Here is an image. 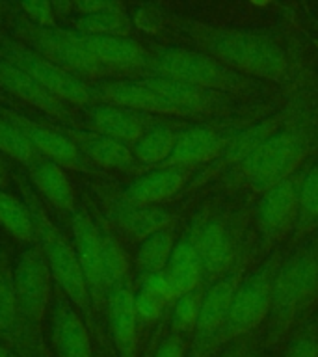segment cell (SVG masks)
I'll list each match as a JSON object with an SVG mask.
<instances>
[{
	"label": "cell",
	"mask_w": 318,
	"mask_h": 357,
	"mask_svg": "<svg viewBox=\"0 0 318 357\" xmlns=\"http://www.w3.org/2000/svg\"><path fill=\"white\" fill-rule=\"evenodd\" d=\"M184 32L201 49L229 69L264 80H279L287 73L289 58L273 39L261 33L190 21Z\"/></svg>",
	"instance_id": "obj_1"
},
{
	"label": "cell",
	"mask_w": 318,
	"mask_h": 357,
	"mask_svg": "<svg viewBox=\"0 0 318 357\" xmlns=\"http://www.w3.org/2000/svg\"><path fill=\"white\" fill-rule=\"evenodd\" d=\"M318 298V234L278 262L272 281V305L266 340L278 344L300 322Z\"/></svg>",
	"instance_id": "obj_2"
},
{
	"label": "cell",
	"mask_w": 318,
	"mask_h": 357,
	"mask_svg": "<svg viewBox=\"0 0 318 357\" xmlns=\"http://www.w3.org/2000/svg\"><path fill=\"white\" fill-rule=\"evenodd\" d=\"M184 238L199 257L205 284L244 264L238 222L229 212L203 208L192 218Z\"/></svg>",
	"instance_id": "obj_3"
},
{
	"label": "cell",
	"mask_w": 318,
	"mask_h": 357,
	"mask_svg": "<svg viewBox=\"0 0 318 357\" xmlns=\"http://www.w3.org/2000/svg\"><path fill=\"white\" fill-rule=\"evenodd\" d=\"M311 149V134L303 125H285L262 142L236 172L248 186L262 194L300 169Z\"/></svg>",
	"instance_id": "obj_4"
},
{
	"label": "cell",
	"mask_w": 318,
	"mask_h": 357,
	"mask_svg": "<svg viewBox=\"0 0 318 357\" xmlns=\"http://www.w3.org/2000/svg\"><path fill=\"white\" fill-rule=\"evenodd\" d=\"M147 77H166L209 91H244L253 88L250 77L229 69L201 50L164 47L151 50Z\"/></svg>",
	"instance_id": "obj_5"
},
{
	"label": "cell",
	"mask_w": 318,
	"mask_h": 357,
	"mask_svg": "<svg viewBox=\"0 0 318 357\" xmlns=\"http://www.w3.org/2000/svg\"><path fill=\"white\" fill-rule=\"evenodd\" d=\"M275 266L278 261L272 257L259 270L240 281L238 289L234 290L233 300L229 303L220 333L214 340V354L242 335L259 328L262 322H266L272 305V281Z\"/></svg>",
	"instance_id": "obj_6"
},
{
	"label": "cell",
	"mask_w": 318,
	"mask_h": 357,
	"mask_svg": "<svg viewBox=\"0 0 318 357\" xmlns=\"http://www.w3.org/2000/svg\"><path fill=\"white\" fill-rule=\"evenodd\" d=\"M0 58L28 73L61 102L78 106H93L100 102L97 89L91 88L86 80L67 73L19 39H0Z\"/></svg>",
	"instance_id": "obj_7"
},
{
	"label": "cell",
	"mask_w": 318,
	"mask_h": 357,
	"mask_svg": "<svg viewBox=\"0 0 318 357\" xmlns=\"http://www.w3.org/2000/svg\"><path fill=\"white\" fill-rule=\"evenodd\" d=\"M17 36H19V41L28 45L38 54L86 82L112 75L73 38L69 30L43 28L32 22H17Z\"/></svg>",
	"instance_id": "obj_8"
},
{
	"label": "cell",
	"mask_w": 318,
	"mask_h": 357,
	"mask_svg": "<svg viewBox=\"0 0 318 357\" xmlns=\"http://www.w3.org/2000/svg\"><path fill=\"white\" fill-rule=\"evenodd\" d=\"M33 222H36V236H39L41 242V251L49 266L50 278L60 284L67 300L89 317L93 309V301L77 251L69 242H66V238H61L56 233L54 227L45 218L36 216Z\"/></svg>",
	"instance_id": "obj_9"
},
{
	"label": "cell",
	"mask_w": 318,
	"mask_h": 357,
	"mask_svg": "<svg viewBox=\"0 0 318 357\" xmlns=\"http://www.w3.org/2000/svg\"><path fill=\"white\" fill-rule=\"evenodd\" d=\"M242 279H244V264L225 273L223 278L205 284L199 317H197L195 328L192 331V342H190L186 357H212L214 340H216L220 328L225 320L234 290L238 289Z\"/></svg>",
	"instance_id": "obj_10"
},
{
	"label": "cell",
	"mask_w": 318,
	"mask_h": 357,
	"mask_svg": "<svg viewBox=\"0 0 318 357\" xmlns=\"http://www.w3.org/2000/svg\"><path fill=\"white\" fill-rule=\"evenodd\" d=\"M50 272L39 250L22 251L13 268V292L26 328H38L50 305Z\"/></svg>",
	"instance_id": "obj_11"
},
{
	"label": "cell",
	"mask_w": 318,
	"mask_h": 357,
	"mask_svg": "<svg viewBox=\"0 0 318 357\" xmlns=\"http://www.w3.org/2000/svg\"><path fill=\"white\" fill-rule=\"evenodd\" d=\"M303 172L298 169L272 188L264 190L255 205V225L266 244L294 231L298 218V197Z\"/></svg>",
	"instance_id": "obj_12"
},
{
	"label": "cell",
	"mask_w": 318,
	"mask_h": 357,
	"mask_svg": "<svg viewBox=\"0 0 318 357\" xmlns=\"http://www.w3.org/2000/svg\"><path fill=\"white\" fill-rule=\"evenodd\" d=\"M73 38L106 67L112 75H138L147 77L149 73L151 50L144 49L138 41L125 36H86L80 32H71Z\"/></svg>",
	"instance_id": "obj_13"
},
{
	"label": "cell",
	"mask_w": 318,
	"mask_h": 357,
	"mask_svg": "<svg viewBox=\"0 0 318 357\" xmlns=\"http://www.w3.org/2000/svg\"><path fill=\"white\" fill-rule=\"evenodd\" d=\"M73 236H75V251L82 266V272L88 281L89 294L95 309L106 301L105 273H103V250H100L99 225L88 212L77 211L71 218Z\"/></svg>",
	"instance_id": "obj_14"
},
{
	"label": "cell",
	"mask_w": 318,
	"mask_h": 357,
	"mask_svg": "<svg viewBox=\"0 0 318 357\" xmlns=\"http://www.w3.org/2000/svg\"><path fill=\"white\" fill-rule=\"evenodd\" d=\"M225 138L227 136H223L206 125H199V123L183 125L177 130L172 155L164 166L184 167V169L194 172L201 164L220 158L223 145H225Z\"/></svg>",
	"instance_id": "obj_15"
},
{
	"label": "cell",
	"mask_w": 318,
	"mask_h": 357,
	"mask_svg": "<svg viewBox=\"0 0 318 357\" xmlns=\"http://www.w3.org/2000/svg\"><path fill=\"white\" fill-rule=\"evenodd\" d=\"M158 119L155 116L128 110L121 106L106 105V102H97V105L89 106L88 110V125L95 134H103V136L123 142L130 147Z\"/></svg>",
	"instance_id": "obj_16"
},
{
	"label": "cell",
	"mask_w": 318,
	"mask_h": 357,
	"mask_svg": "<svg viewBox=\"0 0 318 357\" xmlns=\"http://www.w3.org/2000/svg\"><path fill=\"white\" fill-rule=\"evenodd\" d=\"M50 342L56 357H93L82 318L69 300H56L50 309Z\"/></svg>",
	"instance_id": "obj_17"
},
{
	"label": "cell",
	"mask_w": 318,
	"mask_h": 357,
	"mask_svg": "<svg viewBox=\"0 0 318 357\" xmlns=\"http://www.w3.org/2000/svg\"><path fill=\"white\" fill-rule=\"evenodd\" d=\"M192 169L173 166L153 167L142 173L123 192V199L134 205H160L184 188L192 177Z\"/></svg>",
	"instance_id": "obj_18"
},
{
	"label": "cell",
	"mask_w": 318,
	"mask_h": 357,
	"mask_svg": "<svg viewBox=\"0 0 318 357\" xmlns=\"http://www.w3.org/2000/svg\"><path fill=\"white\" fill-rule=\"evenodd\" d=\"M11 119L24 130V134L30 138L33 147L41 153L43 158L54 162L58 166L71 167V169H80V172L91 169V162L88 160V156L84 155L82 149L73 138L56 132L49 127H43V125L26 121L22 117H11Z\"/></svg>",
	"instance_id": "obj_19"
},
{
	"label": "cell",
	"mask_w": 318,
	"mask_h": 357,
	"mask_svg": "<svg viewBox=\"0 0 318 357\" xmlns=\"http://www.w3.org/2000/svg\"><path fill=\"white\" fill-rule=\"evenodd\" d=\"M108 324L121 357H138V317L134 311V292L128 284L112 289L106 296Z\"/></svg>",
	"instance_id": "obj_20"
},
{
	"label": "cell",
	"mask_w": 318,
	"mask_h": 357,
	"mask_svg": "<svg viewBox=\"0 0 318 357\" xmlns=\"http://www.w3.org/2000/svg\"><path fill=\"white\" fill-rule=\"evenodd\" d=\"M0 86L39 110L52 114V116H66V102H61L58 97L50 93L49 89H45L36 78H32L28 73L10 61H6L4 58H0Z\"/></svg>",
	"instance_id": "obj_21"
},
{
	"label": "cell",
	"mask_w": 318,
	"mask_h": 357,
	"mask_svg": "<svg viewBox=\"0 0 318 357\" xmlns=\"http://www.w3.org/2000/svg\"><path fill=\"white\" fill-rule=\"evenodd\" d=\"M82 153L91 164L103 166L106 169L132 173L138 172L139 164L132 153V147L103 134H80L75 139Z\"/></svg>",
	"instance_id": "obj_22"
},
{
	"label": "cell",
	"mask_w": 318,
	"mask_h": 357,
	"mask_svg": "<svg viewBox=\"0 0 318 357\" xmlns=\"http://www.w3.org/2000/svg\"><path fill=\"white\" fill-rule=\"evenodd\" d=\"M285 127L283 116L278 114V116L266 117L264 121L261 123H253L250 127L242 128L238 132L231 134L225 138V145H223V151L218 162L222 166L227 167H236L242 164V162L248 158V156L253 153V151L262 144L266 142L273 132H278L279 128Z\"/></svg>",
	"instance_id": "obj_23"
},
{
	"label": "cell",
	"mask_w": 318,
	"mask_h": 357,
	"mask_svg": "<svg viewBox=\"0 0 318 357\" xmlns=\"http://www.w3.org/2000/svg\"><path fill=\"white\" fill-rule=\"evenodd\" d=\"M80 19L77 21V32L86 36H125L130 32V19L116 2H84L78 4Z\"/></svg>",
	"instance_id": "obj_24"
},
{
	"label": "cell",
	"mask_w": 318,
	"mask_h": 357,
	"mask_svg": "<svg viewBox=\"0 0 318 357\" xmlns=\"http://www.w3.org/2000/svg\"><path fill=\"white\" fill-rule=\"evenodd\" d=\"M114 218L119 223V227L136 240L151 236L156 231L172 227L173 214L160 205H134L123 201L116 206Z\"/></svg>",
	"instance_id": "obj_25"
},
{
	"label": "cell",
	"mask_w": 318,
	"mask_h": 357,
	"mask_svg": "<svg viewBox=\"0 0 318 357\" xmlns=\"http://www.w3.org/2000/svg\"><path fill=\"white\" fill-rule=\"evenodd\" d=\"M164 273L169 279L173 292H175L177 298L181 294H184V292H190V290L205 284L199 257H197L192 244L184 236L181 240H177V244L173 248V253L169 257V261H167V266L164 270Z\"/></svg>",
	"instance_id": "obj_26"
},
{
	"label": "cell",
	"mask_w": 318,
	"mask_h": 357,
	"mask_svg": "<svg viewBox=\"0 0 318 357\" xmlns=\"http://www.w3.org/2000/svg\"><path fill=\"white\" fill-rule=\"evenodd\" d=\"M30 177L38 190L61 211H73L75 206V190H73L69 178L58 164L41 158L36 164L28 167Z\"/></svg>",
	"instance_id": "obj_27"
},
{
	"label": "cell",
	"mask_w": 318,
	"mask_h": 357,
	"mask_svg": "<svg viewBox=\"0 0 318 357\" xmlns=\"http://www.w3.org/2000/svg\"><path fill=\"white\" fill-rule=\"evenodd\" d=\"M179 128L172 127L169 123L156 121L145 130L136 144L132 145V153L142 167H160L166 164L175 145Z\"/></svg>",
	"instance_id": "obj_28"
},
{
	"label": "cell",
	"mask_w": 318,
	"mask_h": 357,
	"mask_svg": "<svg viewBox=\"0 0 318 357\" xmlns=\"http://www.w3.org/2000/svg\"><path fill=\"white\" fill-rule=\"evenodd\" d=\"M175 244H177V238H175V231L172 227L156 231L142 240L138 244V250L134 253V268L139 278L147 275V273L164 272Z\"/></svg>",
	"instance_id": "obj_29"
},
{
	"label": "cell",
	"mask_w": 318,
	"mask_h": 357,
	"mask_svg": "<svg viewBox=\"0 0 318 357\" xmlns=\"http://www.w3.org/2000/svg\"><path fill=\"white\" fill-rule=\"evenodd\" d=\"M26 335V324L17 307L13 283L0 273V340L8 346L24 348Z\"/></svg>",
	"instance_id": "obj_30"
},
{
	"label": "cell",
	"mask_w": 318,
	"mask_h": 357,
	"mask_svg": "<svg viewBox=\"0 0 318 357\" xmlns=\"http://www.w3.org/2000/svg\"><path fill=\"white\" fill-rule=\"evenodd\" d=\"M100 231V250H103V273H105L106 292L117 289L121 284H128V270L130 262L123 250V245L117 242L108 227H99ZM108 296V294H106Z\"/></svg>",
	"instance_id": "obj_31"
},
{
	"label": "cell",
	"mask_w": 318,
	"mask_h": 357,
	"mask_svg": "<svg viewBox=\"0 0 318 357\" xmlns=\"http://www.w3.org/2000/svg\"><path fill=\"white\" fill-rule=\"evenodd\" d=\"M0 225L21 242L36 238V222L30 211L4 190H0Z\"/></svg>",
	"instance_id": "obj_32"
},
{
	"label": "cell",
	"mask_w": 318,
	"mask_h": 357,
	"mask_svg": "<svg viewBox=\"0 0 318 357\" xmlns=\"http://www.w3.org/2000/svg\"><path fill=\"white\" fill-rule=\"evenodd\" d=\"M318 229V164L303 172L298 197V218L294 231L307 234Z\"/></svg>",
	"instance_id": "obj_33"
},
{
	"label": "cell",
	"mask_w": 318,
	"mask_h": 357,
	"mask_svg": "<svg viewBox=\"0 0 318 357\" xmlns=\"http://www.w3.org/2000/svg\"><path fill=\"white\" fill-rule=\"evenodd\" d=\"M0 153H6L28 167L43 158L24 130L11 117L10 119L0 117Z\"/></svg>",
	"instance_id": "obj_34"
},
{
	"label": "cell",
	"mask_w": 318,
	"mask_h": 357,
	"mask_svg": "<svg viewBox=\"0 0 318 357\" xmlns=\"http://www.w3.org/2000/svg\"><path fill=\"white\" fill-rule=\"evenodd\" d=\"M205 284H201L197 289L184 292L173 301L172 307V331H177L181 335L192 333L199 317L201 300H203Z\"/></svg>",
	"instance_id": "obj_35"
},
{
	"label": "cell",
	"mask_w": 318,
	"mask_h": 357,
	"mask_svg": "<svg viewBox=\"0 0 318 357\" xmlns=\"http://www.w3.org/2000/svg\"><path fill=\"white\" fill-rule=\"evenodd\" d=\"M283 357H318V322L301 324L294 333L290 335L285 346Z\"/></svg>",
	"instance_id": "obj_36"
},
{
	"label": "cell",
	"mask_w": 318,
	"mask_h": 357,
	"mask_svg": "<svg viewBox=\"0 0 318 357\" xmlns=\"http://www.w3.org/2000/svg\"><path fill=\"white\" fill-rule=\"evenodd\" d=\"M167 305L169 303L166 300H162L149 290L138 289L134 292V311H136L139 326H149V324L156 322Z\"/></svg>",
	"instance_id": "obj_37"
},
{
	"label": "cell",
	"mask_w": 318,
	"mask_h": 357,
	"mask_svg": "<svg viewBox=\"0 0 318 357\" xmlns=\"http://www.w3.org/2000/svg\"><path fill=\"white\" fill-rule=\"evenodd\" d=\"M139 289H145L156 294L162 300H166L167 303H173L177 300V296L173 292V287L169 283V279L164 272H156V273H147V275H142L139 278Z\"/></svg>",
	"instance_id": "obj_38"
},
{
	"label": "cell",
	"mask_w": 318,
	"mask_h": 357,
	"mask_svg": "<svg viewBox=\"0 0 318 357\" xmlns=\"http://www.w3.org/2000/svg\"><path fill=\"white\" fill-rule=\"evenodd\" d=\"M21 8L32 24H38V26L43 28H56L54 11L47 2H41V0H38V2H22Z\"/></svg>",
	"instance_id": "obj_39"
},
{
	"label": "cell",
	"mask_w": 318,
	"mask_h": 357,
	"mask_svg": "<svg viewBox=\"0 0 318 357\" xmlns=\"http://www.w3.org/2000/svg\"><path fill=\"white\" fill-rule=\"evenodd\" d=\"M188 356V346L184 340V335L172 331L158 342L153 357H186Z\"/></svg>",
	"instance_id": "obj_40"
},
{
	"label": "cell",
	"mask_w": 318,
	"mask_h": 357,
	"mask_svg": "<svg viewBox=\"0 0 318 357\" xmlns=\"http://www.w3.org/2000/svg\"><path fill=\"white\" fill-rule=\"evenodd\" d=\"M222 357H253L250 351L245 350V348H231L229 351H225Z\"/></svg>",
	"instance_id": "obj_41"
},
{
	"label": "cell",
	"mask_w": 318,
	"mask_h": 357,
	"mask_svg": "<svg viewBox=\"0 0 318 357\" xmlns=\"http://www.w3.org/2000/svg\"><path fill=\"white\" fill-rule=\"evenodd\" d=\"M0 357H21L17 351H13L8 344H4L2 340H0Z\"/></svg>",
	"instance_id": "obj_42"
},
{
	"label": "cell",
	"mask_w": 318,
	"mask_h": 357,
	"mask_svg": "<svg viewBox=\"0 0 318 357\" xmlns=\"http://www.w3.org/2000/svg\"><path fill=\"white\" fill-rule=\"evenodd\" d=\"M6 177H8V169H6V164L0 160V186L6 183Z\"/></svg>",
	"instance_id": "obj_43"
},
{
	"label": "cell",
	"mask_w": 318,
	"mask_h": 357,
	"mask_svg": "<svg viewBox=\"0 0 318 357\" xmlns=\"http://www.w3.org/2000/svg\"><path fill=\"white\" fill-rule=\"evenodd\" d=\"M0 19H2V6H0Z\"/></svg>",
	"instance_id": "obj_44"
}]
</instances>
